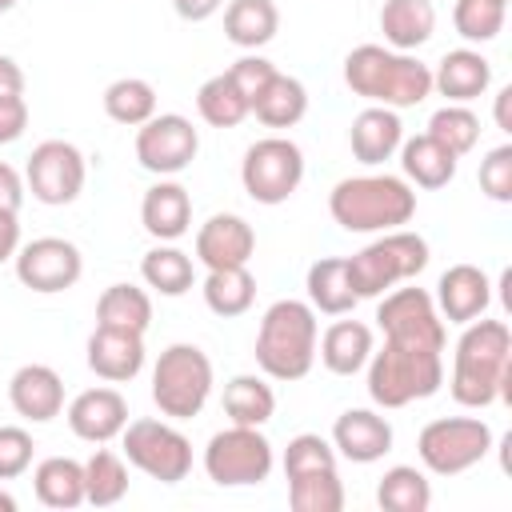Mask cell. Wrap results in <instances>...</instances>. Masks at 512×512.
Here are the masks:
<instances>
[{"instance_id":"obj_1","label":"cell","mask_w":512,"mask_h":512,"mask_svg":"<svg viewBox=\"0 0 512 512\" xmlns=\"http://www.w3.org/2000/svg\"><path fill=\"white\" fill-rule=\"evenodd\" d=\"M452 400L464 408H488L512 400V328L504 320H468L452 356Z\"/></svg>"},{"instance_id":"obj_2","label":"cell","mask_w":512,"mask_h":512,"mask_svg":"<svg viewBox=\"0 0 512 512\" xmlns=\"http://www.w3.org/2000/svg\"><path fill=\"white\" fill-rule=\"evenodd\" d=\"M344 84L380 108H416L432 96V68L412 52L360 44L344 56Z\"/></svg>"},{"instance_id":"obj_3","label":"cell","mask_w":512,"mask_h":512,"mask_svg":"<svg viewBox=\"0 0 512 512\" xmlns=\"http://www.w3.org/2000/svg\"><path fill=\"white\" fill-rule=\"evenodd\" d=\"M328 212L344 232H392L416 216V192L404 176H344L328 192Z\"/></svg>"},{"instance_id":"obj_4","label":"cell","mask_w":512,"mask_h":512,"mask_svg":"<svg viewBox=\"0 0 512 512\" xmlns=\"http://www.w3.org/2000/svg\"><path fill=\"white\" fill-rule=\"evenodd\" d=\"M316 308L308 300H276L256 332V364L272 380H304L316 364Z\"/></svg>"},{"instance_id":"obj_5","label":"cell","mask_w":512,"mask_h":512,"mask_svg":"<svg viewBox=\"0 0 512 512\" xmlns=\"http://www.w3.org/2000/svg\"><path fill=\"white\" fill-rule=\"evenodd\" d=\"M444 384V352L384 340V348L368 356V396L380 408H404L412 400L436 396Z\"/></svg>"},{"instance_id":"obj_6","label":"cell","mask_w":512,"mask_h":512,"mask_svg":"<svg viewBox=\"0 0 512 512\" xmlns=\"http://www.w3.org/2000/svg\"><path fill=\"white\" fill-rule=\"evenodd\" d=\"M348 260V276H352V288L356 296H384L388 288L404 284V280H416L424 268H428V240L416 236V232H404V228H392L384 236H376L372 244H364L356 256H344Z\"/></svg>"},{"instance_id":"obj_7","label":"cell","mask_w":512,"mask_h":512,"mask_svg":"<svg viewBox=\"0 0 512 512\" xmlns=\"http://www.w3.org/2000/svg\"><path fill=\"white\" fill-rule=\"evenodd\" d=\"M212 396V360L196 344H168L152 368V400L168 420H192Z\"/></svg>"},{"instance_id":"obj_8","label":"cell","mask_w":512,"mask_h":512,"mask_svg":"<svg viewBox=\"0 0 512 512\" xmlns=\"http://www.w3.org/2000/svg\"><path fill=\"white\" fill-rule=\"evenodd\" d=\"M492 452V428L480 416H440L420 428L416 456L432 476H460Z\"/></svg>"},{"instance_id":"obj_9","label":"cell","mask_w":512,"mask_h":512,"mask_svg":"<svg viewBox=\"0 0 512 512\" xmlns=\"http://www.w3.org/2000/svg\"><path fill=\"white\" fill-rule=\"evenodd\" d=\"M272 464H276V456H272L268 436L260 428H248V424H232V428L216 432L204 448V472L220 488L264 484Z\"/></svg>"},{"instance_id":"obj_10","label":"cell","mask_w":512,"mask_h":512,"mask_svg":"<svg viewBox=\"0 0 512 512\" xmlns=\"http://www.w3.org/2000/svg\"><path fill=\"white\" fill-rule=\"evenodd\" d=\"M304 180V152L288 136L256 140L240 160V184L256 204H284Z\"/></svg>"},{"instance_id":"obj_11","label":"cell","mask_w":512,"mask_h":512,"mask_svg":"<svg viewBox=\"0 0 512 512\" xmlns=\"http://www.w3.org/2000/svg\"><path fill=\"white\" fill-rule=\"evenodd\" d=\"M120 440H124L128 464L160 484H180L192 472V444L168 420H152V416L132 420V424H124Z\"/></svg>"},{"instance_id":"obj_12","label":"cell","mask_w":512,"mask_h":512,"mask_svg":"<svg viewBox=\"0 0 512 512\" xmlns=\"http://www.w3.org/2000/svg\"><path fill=\"white\" fill-rule=\"evenodd\" d=\"M376 324H380L384 340H396V344H416V348H432V352H444V344H448L436 300L424 288L388 292L376 304Z\"/></svg>"},{"instance_id":"obj_13","label":"cell","mask_w":512,"mask_h":512,"mask_svg":"<svg viewBox=\"0 0 512 512\" xmlns=\"http://www.w3.org/2000/svg\"><path fill=\"white\" fill-rule=\"evenodd\" d=\"M200 152V132L180 112H160L136 128V160L152 176L184 172Z\"/></svg>"},{"instance_id":"obj_14","label":"cell","mask_w":512,"mask_h":512,"mask_svg":"<svg viewBox=\"0 0 512 512\" xmlns=\"http://www.w3.org/2000/svg\"><path fill=\"white\" fill-rule=\"evenodd\" d=\"M28 188L40 204L48 208H60V204H72L80 192H84V176H88V164H84V152L68 140H44L32 148L28 156Z\"/></svg>"},{"instance_id":"obj_15","label":"cell","mask_w":512,"mask_h":512,"mask_svg":"<svg viewBox=\"0 0 512 512\" xmlns=\"http://www.w3.org/2000/svg\"><path fill=\"white\" fill-rule=\"evenodd\" d=\"M16 260V280L40 296H52V292H68L80 272H84V256L72 240L64 236H40V240H28L20 244V252L12 256Z\"/></svg>"},{"instance_id":"obj_16","label":"cell","mask_w":512,"mask_h":512,"mask_svg":"<svg viewBox=\"0 0 512 512\" xmlns=\"http://www.w3.org/2000/svg\"><path fill=\"white\" fill-rule=\"evenodd\" d=\"M256 252V232L236 212H216L196 232V260L212 268H244Z\"/></svg>"},{"instance_id":"obj_17","label":"cell","mask_w":512,"mask_h":512,"mask_svg":"<svg viewBox=\"0 0 512 512\" xmlns=\"http://www.w3.org/2000/svg\"><path fill=\"white\" fill-rule=\"evenodd\" d=\"M432 300H436L440 320L468 324V320H476V316L488 312V304H492V280L476 264H452L436 280V296Z\"/></svg>"},{"instance_id":"obj_18","label":"cell","mask_w":512,"mask_h":512,"mask_svg":"<svg viewBox=\"0 0 512 512\" xmlns=\"http://www.w3.org/2000/svg\"><path fill=\"white\" fill-rule=\"evenodd\" d=\"M332 448L352 464H376L392 452V424L372 408H348L332 424Z\"/></svg>"},{"instance_id":"obj_19","label":"cell","mask_w":512,"mask_h":512,"mask_svg":"<svg viewBox=\"0 0 512 512\" xmlns=\"http://www.w3.org/2000/svg\"><path fill=\"white\" fill-rule=\"evenodd\" d=\"M128 424V400L116 388H84L68 404V428L88 444H108Z\"/></svg>"},{"instance_id":"obj_20","label":"cell","mask_w":512,"mask_h":512,"mask_svg":"<svg viewBox=\"0 0 512 512\" xmlns=\"http://www.w3.org/2000/svg\"><path fill=\"white\" fill-rule=\"evenodd\" d=\"M8 400H12L16 416H24L32 424H48L52 416L64 412V380L48 364H24L8 380Z\"/></svg>"},{"instance_id":"obj_21","label":"cell","mask_w":512,"mask_h":512,"mask_svg":"<svg viewBox=\"0 0 512 512\" xmlns=\"http://www.w3.org/2000/svg\"><path fill=\"white\" fill-rule=\"evenodd\" d=\"M88 368L108 384L136 380L144 368V336L96 324V332L88 336Z\"/></svg>"},{"instance_id":"obj_22","label":"cell","mask_w":512,"mask_h":512,"mask_svg":"<svg viewBox=\"0 0 512 512\" xmlns=\"http://www.w3.org/2000/svg\"><path fill=\"white\" fill-rule=\"evenodd\" d=\"M140 224L148 236H156L160 244H172L180 240L188 228H192V196L184 184L176 180H160L144 192V204H140Z\"/></svg>"},{"instance_id":"obj_23","label":"cell","mask_w":512,"mask_h":512,"mask_svg":"<svg viewBox=\"0 0 512 512\" xmlns=\"http://www.w3.org/2000/svg\"><path fill=\"white\" fill-rule=\"evenodd\" d=\"M492 84V64L476 52V48H452L440 56L436 72H432V88L448 100V104H468L476 96H484Z\"/></svg>"},{"instance_id":"obj_24","label":"cell","mask_w":512,"mask_h":512,"mask_svg":"<svg viewBox=\"0 0 512 512\" xmlns=\"http://www.w3.org/2000/svg\"><path fill=\"white\" fill-rule=\"evenodd\" d=\"M400 140H404V124H400L396 108H380V104L364 108V112L352 120V128H348L352 156H356L360 164H368V168L392 160V156L400 152Z\"/></svg>"},{"instance_id":"obj_25","label":"cell","mask_w":512,"mask_h":512,"mask_svg":"<svg viewBox=\"0 0 512 512\" xmlns=\"http://www.w3.org/2000/svg\"><path fill=\"white\" fill-rule=\"evenodd\" d=\"M316 352L332 376H356L372 356V328L364 320H336L316 340Z\"/></svg>"},{"instance_id":"obj_26","label":"cell","mask_w":512,"mask_h":512,"mask_svg":"<svg viewBox=\"0 0 512 512\" xmlns=\"http://www.w3.org/2000/svg\"><path fill=\"white\" fill-rule=\"evenodd\" d=\"M432 28H436L432 0H384L380 8V32L396 52H416L420 44L432 40Z\"/></svg>"},{"instance_id":"obj_27","label":"cell","mask_w":512,"mask_h":512,"mask_svg":"<svg viewBox=\"0 0 512 512\" xmlns=\"http://www.w3.org/2000/svg\"><path fill=\"white\" fill-rule=\"evenodd\" d=\"M456 160L460 156H452L428 132H420L412 140H400V168H404V180L416 184V188H444V184H452Z\"/></svg>"},{"instance_id":"obj_28","label":"cell","mask_w":512,"mask_h":512,"mask_svg":"<svg viewBox=\"0 0 512 512\" xmlns=\"http://www.w3.org/2000/svg\"><path fill=\"white\" fill-rule=\"evenodd\" d=\"M356 288L348 276V260L344 256H320L308 268V304L324 316H348L356 308Z\"/></svg>"},{"instance_id":"obj_29","label":"cell","mask_w":512,"mask_h":512,"mask_svg":"<svg viewBox=\"0 0 512 512\" xmlns=\"http://www.w3.org/2000/svg\"><path fill=\"white\" fill-rule=\"evenodd\" d=\"M280 28V8L272 0H228L224 8V36L244 48V52H256L264 48Z\"/></svg>"},{"instance_id":"obj_30","label":"cell","mask_w":512,"mask_h":512,"mask_svg":"<svg viewBox=\"0 0 512 512\" xmlns=\"http://www.w3.org/2000/svg\"><path fill=\"white\" fill-rule=\"evenodd\" d=\"M248 112H252L264 128H292V124H300L304 112H308V88H304L296 76L276 72V76L260 88V96L252 100Z\"/></svg>"},{"instance_id":"obj_31","label":"cell","mask_w":512,"mask_h":512,"mask_svg":"<svg viewBox=\"0 0 512 512\" xmlns=\"http://www.w3.org/2000/svg\"><path fill=\"white\" fill-rule=\"evenodd\" d=\"M32 488L44 508H80L84 504V464L72 456H48L36 464Z\"/></svg>"},{"instance_id":"obj_32","label":"cell","mask_w":512,"mask_h":512,"mask_svg":"<svg viewBox=\"0 0 512 512\" xmlns=\"http://www.w3.org/2000/svg\"><path fill=\"white\" fill-rule=\"evenodd\" d=\"M96 324L100 328H124V332H148L152 324V300L136 284H108L96 300Z\"/></svg>"},{"instance_id":"obj_33","label":"cell","mask_w":512,"mask_h":512,"mask_svg":"<svg viewBox=\"0 0 512 512\" xmlns=\"http://www.w3.org/2000/svg\"><path fill=\"white\" fill-rule=\"evenodd\" d=\"M224 412H228L232 424L264 428L272 420V412H276V392L260 376H232L224 384Z\"/></svg>"},{"instance_id":"obj_34","label":"cell","mask_w":512,"mask_h":512,"mask_svg":"<svg viewBox=\"0 0 512 512\" xmlns=\"http://www.w3.org/2000/svg\"><path fill=\"white\" fill-rule=\"evenodd\" d=\"M376 504L384 512H428L432 504V484L416 464H396L380 476L376 484Z\"/></svg>"},{"instance_id":"obj_35","label":"cell","mask_w":512,"mask_h":512,"mask_svg":"<svg viewBox=\"0 0 512 512\" xmlns=\"http://www.w3.org/2000/svg\"><path fill=\"white\" fill-rule=\"evenodd\" d=\"M204 304L216 312V316H244L248 308H252V300H256V280H252V272H248V264L244 268H212L208 276H204Z\"/></svg>"},{"instance_id":"obj_36","label":"cell","mask_w":512,"mask_h":512,"mask_svg":"<svg viewBox=\"0 0 512 512\" xmlns=\"http://www.w3.org/2000/svg\"><path fill=\"white\" fill-rule=\"evenodd\" d=\"M128 496V468H124V456L108 452V448H96L88 460H84V504H96V508H112Z\"/></svg>"},{"instance_id":"obj_37","label":"cell","mask_w":512,"mask_h":512,"mask_svg":"<svg viewBox=\"0 0 512 512\" xmlns=\"http://www.w3.org/2000/svg\"><path fill=\"white\" fill-rule=\"evenodd\" d=\"M104 112L124 128H140L156 116V88L140 76H120L104 88Z\"/></svg>"},{"instance_id":"obj_38","label":"cell","mask_w":512,"mask_h":512,"mask_svg":"<svg viewBox=\"0 0 512 512\" xmlns=\"http://www.w3.org/2000/svg\"><path fill=\"white\" fill-rule=\"evenodd\" d=\"M140 276L160 296H184L192 288V256L180 252L176 244H156L152 252H144Z\"/></svg>"},{"instance_id":"obj_39","label":"cell","mask_w":512,"mask_h":512,"mask_svg":"<svg viewBox=\"0 0 512 512\" xmlns=\"http://www.w3.org/2000/svg\"><path fill=\"white\" fill-rule=\"evenodd\" d=\"M196 112H200V120L212 124V128H236V124L248 116V100L240 96V88L232 84V76L220 72V76H212V80L200 84V92H196Z\"/></svg>"},{"instance_id":"obj_40","label":"cell","mask_w":512,"mask_h":512,"mask_svg":"<svg viewBox=\"0 0 512 512\" xmlns=\"http://www.w3.org/2000/svg\"><path fill=\"white\" fill-rule=\"evenodd\" d=\"M288 504L292 512H340L344 508V484L336 468L288 476Z\"/></svg>"},{"instance_id":"obj_41","label":"cell","mask_w":512,"mask_h":512,"mask_svg":"<svg viewBox=\"0 0 512 512\" xmlns=\"http://www.w3.org/2000/svg\"><path fill=\"white\" fill-rule=\"evenodd\" d=\"M428 136L440 140L452 156H464L480 144V116L468 104H444L428 120Z\"/></svg>"},{"instance_id":"obj_42","label":"cell","mask_w":512,"mask_h":512,"mask_svg":"<svg viewBox=\"0 0 512 512\" xmlns=\"http://www.w3.org/2000/svg\"><path fill=\"white\" fill-rule=\"evenodd\" d=\"M508 20V0H456L452 24L468 44H488L504 32Z\"/></svg>"},{"instance_id":"obj_43","label":"cell","mask_w":512,"mask_h":512,"mask_svg":"<svg viewBox=\"0 0 512 512\" xmlns=\"http://www.w3.org/2000/svg\"><path fill=\"white\" fill-rule=\"evenodd\" d=\"M320 468H336L332 440H324L320 432L292 436L284 448V476H304V472H320Z\"/></svg>"},{"instance_id":"obj_44","label":"cell","mask_w":512,"mask_h":512,"mask_svg":"<svg viewBox=\"0 0 512 512\" xmlns=\"http://www.w3.org/2000/svg\"><path fill=\"white\" fill-rule=\"evenodd\" d=\"M480 192L496 204L512 200V144H500L480 160Z\"/></svg>"},{"instance_id":"obj_45","label":"cell","mask_w":512,"mask_h":512,"mask_svg":"<svg viewBox=\"0 0 512 512\" xmlns=\"http://www.w3.org/2000/svg\"><path fill=\"white\" fill-rule=\"evenodd\" d=\"M32 432L16 424H0V480H16L32 468Z\"/></svg>"},{"instance_id":"obj_46","label":"cell","mask_w":512,"mask_h":512,"mask_svg":"<svg viewBox=\"0 0 512 512\" xmlns=\"http://www.w3.org/2000/svg\"><path fill=\"white\" fill-rule=\"evenodd\" d=\"M228 76H232V84L240 88V96H244L248 108H252V100L260 96V88L276 76V64L264 60V56H256V52H248V56H240V60L228 68Z\"/></svg>"},{"instance_id":"obj_47","label":"cell","mask_w":512,"mask_h":512,"mask_svg":"<svg viewBox=\"0 0 512 512\" xmlns=\"http://www.w3.org/2000/svg\"><path fill=\"white\" fill-rule=\"evenodd\" d=\"M24 128H28V100H24V92L0 96V144L20 140Z\"/></svg>"},{"instance_id":"obj_48","label":"cell","mask_w":512,"mask_h":512,"mask_svg":"<svg viewBox=\"0 0 512 512\" xmlns=\"http://www.w3.org/2000/svg\"><path fill=\"white\" fill-rule=\"evenodd\" d=\"M20 204H24V180H20V172L12 164L0 160V208L4 212H20Z\"/></svg>"},{"instance_id":"obj_49","label":"cell","mask_w":512,"mask_h":512,"mask_svg":"<svg viewBox=\"0 0 512 512\" xmlns=\"http://www.w3.org/2000/svg\"><path fill=\"white\" fill-rule=\"evenodd\" d=\"M16 252H20V220H16V212L0 208V264L12 260Z\"/></svg>"},{"instance_id":"obj_50","label":"cell","mask_w":512,"mask_h":512,"mask_svg":"<svg viewBox=\"0 0 512 512\" xmlns=\"http://www.w3.org/2000/svg\"><path fill=\"white\" fill-rule=\"evenodd\" d=\"M220 4H224V0H172L176 16H180V20H188V24H200V20L216 16V12H220Z\"/></svg>"},{"instance_id":"obj_51","label":"cell","mask_w":512,"mask_h":512,"mask_svg":"<svg viewBox=\"0 0 512 512\" xmlns=\"http://www.w3.org/2000/svg\"><path fill=\"white\" fill-rule=\"evenodd\" d=\"M16 92H24V72L12 56L0 52V96H16Z\"/></svg>"},{"instance_id":"obj_52","label":"cell","mask_w":512,"mask_h":512,"mask_svg":"<svg viewBox=\"0 0 512 512\" xmlns=\"http://www.w3.org/2000/svg\"><path fill=\"white\" fill-rule=\"evenodd\" d=\"M508 100H512V88H500V96H496V124H500L504 132H512V120H508Z\"/></svg>"},{"instance_id":"obj_53","label":"cell","mask_w":512,"mask_h":512,"mask_svg":"<svg viewBox=\"0 0 512 512\" xmlns=\"http://www.w3.org/2000/svg\"><path fill=\"white\" fill-rule=\"evenodd\" d=\"M0 512H16V496L0 488Z\"/></svg>"},{"instance_id":"obj_54","label":"cell","mask_w":512,"mask_h":512,"mask_svg":"<svg viewBox=\"0 0 512 512\" xmlns=\"http://www.w3.org/2000/svg\"><path fill=\"white\" fill-rule=\"evenodd\" d=\"M16 8V0H0V12H12Z\"/></svg>"}]
</instances>
